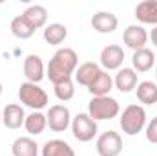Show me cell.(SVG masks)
<instances>
[{"label": "cell", "instance_id": "6da1fadb", "mask_svg": "<svg viewBox=\"0 0 157 156\" xmlns=\"http://www.w3.org/2000/svg\"><path fill=\"white\" fill-rule=\"evenodd\" d=\"M78 66V55L73 48H59L46 66V77L53 84L71 79Z\"/></svg>", "mask_w": 157, "mask_h": 156}, {"label": "cell", "instance_id": "7a4b0ae2", "mask_svg": "<svg viewBox=\"0 0 157 156\" xmlns=\"http://www.w3.org/2000/svg\"><path fill=\"white\" fill-rule=\"evenodd\" d=\"M146 110L143 105H128L119 117V125L124 134L128 136H137L146 129Z\"/></svg>", "mask_w": 157, "mask_h": 156}, {"label": "cell", "instance_id": "3957f363", "mask_svg": "<svg viewBox=\"0 0 157 156\" xmlns=\"http://www.w3.org/2000/svg\"><path fill=\"white\" fill-rule=\"evenodd\" d=\"M121 107L119 101L112 96H102V97H91L88 103V114L95 121H106L119 116Z\"/></svg>", "mask_w": 157, "mask_h": 156}, {"label": "cell", "instance_id": "277c9868", "mask_svg": "<svg viewBox=\"0 0 157 156\" xmlns=\"http://www.w3.org/2000/svg\"><path fill=\"white\" fill-rule=\"evenodd\" d=\"M18 99L31 110H42L44 107H48V101H49L48 92L40 84L28 83V81H24L18 86Z\"/></svg>", "mask_w": 157, "mask_h": 156}, {"label": "cell", "instance_id": "5b68a950", "mask_svg": "<svg viewBox=\"0 0 157 156\" xmlns=\"http://www.w3.org/2000/svg\"><path fill=\"white\" fill-rule=\"evenodd\" d=\"M97 132H99L97 121L91 119L88 112H78L75 117H71V134L77 142L88 143L97 136Z\"/></svg>", "mask_w": 157, "mask_h": 156}, {"label": "cell", "instance_id": "8992f818", "mask_svg": "<svg viewBox=\"0 0 157 156\" xmlns=\"http://www.w3.org/2000/svg\"><path fill=\"white\" fill-rule=\"evenodd\" d=\"M95 151L99 156H119L122 153V138L115 130L102 132L95 142Z\"/></svg>", "mask_w": 157, "mask_h": 156}, {"label": "cell", "instance_id": "52a82bcc", "mask_svg": "<svg viewBox=\"0 0 157 156\" xmlns=\"http://www.w3.org/2000/svg\"><path fill=\"white\" fill-rule=\"evenodd\" d=\"M48 127L53 132H64L68 127H71V112L66 105H53L48 110Z\"/></svg>", "mask_w": 157, "mask_h": 156}, {"label": "cell", "instance_id": "ba28073f", "mask_svg": "<svg viewBox=\"0 0 157 156\" xmlns=\"http://www.w3.org/2000/svg\"><path fill=\"white\" fill-rule=\"evenodd\" d=\"M101 66L104 68V72H112V70H121L122 63H124V50L119 44H108L101 50Z\"/></svg>", "mask_w": 157, "mask_h": 156}, {"label": "cell", "instance_id": "9c48e42d", "mask_svg": "<svg viewBox=\"0 0 157 156\" xmlns=\"http://www.w3.org/2000/svg\"><path fill=\"white\" fill-rule=\"evenodd\" d=\"M22 72H24V77H26L28 83L39 84L40 81L46 77V66H44V61L40 59V55H37V53H29V55L24 59Z\"/></svg>", "mask_w": 157, "mask_h": 156}, {"label": "cell", "instance_id": "30bf717a", "mask_svg": "<svg viewBox=\"0 0 157 156\" xmlns=\"http://www.w3.org/2000/svg\"><path fill=\"white\" fill-rule=\"evenodd\" d=\"M122 42L133 51L143 50L146 48V42H148V31L141 24H130L122 33Z\"/></svg>", "mask_w": 157, "mask_h": 156}, {"label": "cell", "instance_id": "8fae6325", "mask_svg": "<svg viewBox=\"0 0 157 156\" xmlns=\"http://www.w3.org/2000/svg\"><path fill=\"white\" fill-rule=\"evenodd\" d=\"M137 72L133 68H128V66H122L121 70H117L115 77H113V86L117 88L121 94H130L137 88L139 84V79H137Z\"/></svg>", "mask_w": 157, "mask_h": 156}, {"label": "cell", "instance_id": "7c38bea8", "mask_svg": "<svg viewBox=\"0 0 157 156\" xmlns=\"http://www.w3.org/2000/svg\"><path fill=\"white\" fill-rule=\"evenodd\" d=\"M117 26H119V18L112 11H97L91 17V28L97 33H102V35L113 33L117 30Z\"/></svg>", "mask_w": 157, "mask_h": 156}, {"label": "cell", "instance_id": "4fadbf2b", "mask_svg": "<svg viewBox=\"0 0 157 156\" xmlns=\"http://www.w3.org/2000/svg\"><path fill=\"white\" fill-rule=\"evenodd\" d=\"M24 121H26V112L24 109L18 105V103H9L6 105V109L2 110V123L11 129V130H17L20 127H24Z\"/></svg>", "mask_w": 157, "mask_h": 156}, {"label": "cell", "instance_id": "5bb4252c", "mask_svg": "<svg viewBox=\"0 0 157 156\" xmlns=\"http://www.w3.org/2000/svg\"><path fill=\"white\" fill-rule=\"evenodd\" d=\"M157 57L154 55V51L150 48H143V50H137L133 51L132 55V68L139 74H144L148 70H152L155 66Z\"/></svg>", "mask_w": 157, "mask_h": 156}, {"label": "cell", "instance_id": "9a60e30c", "mask_svg": "<svg viewBox=\"0 0 157 156\" xmlns=\"http://www.w3.org/2000/svg\"><path fill=\"white\" fill-rule=\"evenodd\" d=\"M102 72V68L97 64V63H91V61H88V63H82V64H78L77 70H75V81H77L80 86H90L95 79H97V76Z\"/></svg>", "mask_w": 157, "mask_h": 156}, {"label": "cell", "instance_id": "2e32d148", "mask_svg": "<svg viewBox=\"0 0 157 156\" xmlns=\"http://www.w3.org/2000/svg\"><path fill=\"white\" fill-rule=\"evenodd\" d=\"M135 18L141 24L157 26V0H143L135 6Z\"/></svg>", "mask_w": 157, "mask_h": 156}, {"label": "cell", "instance_id": "e0dca14e", "mask_svg": "<svg viewBox=\"0 0 157 156\" xmlns=\"http://www.w3.org/2000/svg\"><path fill=\"white\" fill-rule=\"evenodd\" d=\"M22 17H24L26 22L37 31L40 28H44L46 22H48V9H46L44 6H40V4H33V6H29V7L24 9Z\"/></svg>", "mask_w": 157, "mask_h": 156}, {"label": "cell", "instance_id": "ac0fdd59", "mask_svg": "<svg viewBox=\"0 0 157 156\" xmlns=\"http://www.w3.org/2000/svg\"><path fill=\"white\" fill-rule=\"evenodd\" d=\"M42 156H75V151L73 147L60 140V138H53V140H48L44 145H42V151H40Z\"/></svg>", "mask_w": 157, "mask_h": 156}, {"label": "cell", "instance_id": "d6986e66", "mask_svg": "<svg viewBox=\"0 0 157 156\" xmlns=\"http://www.w3.org/2000/svg\"><path fill=\"white\" fill-rule=\"evenodd\" d=\"M112 88H113V77L102 70L97 76V79L88 86V92L91 94V97H102V96H110Z\"/></svg>", "mask_w": 157, "mask_h": 156}, {"label": "cell", "instance_id": "ffe728a7", "mask_svg": "<svg viewBox=\"0 0 157 156\" xmlns=\"http://www.w3.org/2000/svg\"><path fill=\"white\" fill-rule=\"evenodd\" d=\"M44 40L49 44V46H59L62 44L64 40L68 39V28L60 22H53V24H48L44 28V33H42Z\"/></svg>", "mask_w": 157, "mask_h": 156}, {"label": "cell", "instance_id": "44dd1931", "mask_svg": "<svg viewBox=\"0 0 157 156\" xmlns=\"http://www.w3.org/2000/svg\"><path fill=\"white\" fill-rule=\"evenodd\" d=\"M13 156H39V145L29 136H20L11 145Z\"/></svg>", "mask_w": 157, "mask_h": 156}, {"label": "cell", "instance_id": "7402d4cb", "mask_svg": "<svg viewBox=\"0 0 157 156\" xmlns=\"http://www.w3.org/2000/svg\"><path fill=\"white\" fill-rule=\"evenodd\" d=\"M48 127V117L46 114H42L40 110H33L31 114L26 116V121H24V129L28 130L29 136H39L46 130Z\"/></svg>", "mask_w": 157, "mask_h": 156}, {"label": "cell", "instance_id": "603a6c76", "mask_svg": "<svg viewBox=\"0 0 157 156\" xmlns=\"http://www.w3.org/2000/svg\"><path fill=\"white\" fill-rule=\"evenodd\" d=\"M135 94H137V99L143 107L144 105H154V103H157V83L141 81L135 88Z\"/></svg>", "mask_w": 157, "mask_h": 156}, {"label": "cell", "instance_id": "cb8c5ba5", "mask_svg": "<svg viewBox=\"0 0 157 156\" xmlns=\"http://www.w3.org/2000/svg\"><path fill=\"white\" fill-rule=\"evenodd\" d=\"M9 30H11V33H13L17 39H20V40L31 39V37H33V33H35V30L26 22V18H24L22 15H17V17L11 20Z\"/></svg>", "mask_w": 157, "mask_h": 156}, {"label": "cell", "instance_id": "d4e9b609", "mask_svg": "<svg viewBox=\"0 0 157 156\" xmlns=\"http://www.w3.org/2000/svg\"><path fill=\"white\" fill-rule=\"evenodd\" d=\"M53 92H55V97L59 101H64L66 103V101L73 99V96H75V84H73L71 79H66L62 83L53 84Z\"/></svg>", "mask_w": 157, "mask_h": 156}, {"label": "cell", "instance_id": "484cf974", "mask_svg": "<svg viewBox=\"0 0 157 156\" xmlns=\"http://www.w3.org/2000/svg\"><path fill=\"white\" fill-rule=\"evenodd\" d=\"M144 134H146V140H148L150 143L157 145V116L152 117V121H148V123H146Z\"/></svg>", "mask_w": 157, "mask_h": 156}, {"label": "cell", "instance_id": "4316f807", "mask_svg": "<svg viewBox=\"0 0 157 156\" xmlns=\"http://www.w3.org/2000/svg\"><path fill=\"white\" fill-rule=\"evenodd\" d=\"M148 39L152 40V44L157 48V26H154V28H152V33L148 35Z\"/></svg>", "mask_w": 157, "mask_h": 156}, {"label": "cell", "instance_id": "83f0119b", "mask_svg": "<svg viewBox=\"0 0 157 156\" xmlns=\"http://www.w3.org/2000/svg\"><path fill=\"white\" fill-rule=\"evenodd\" d=\"M155 79H157V61H155Z\"/></svg>", "mask_w": 157, "mask_h": 156}, {"label": "cell", "instance_id": "f1b7e54d", "mask_svg": "<svg viewBox=\"0 0 157 156\" xmlns=\"http://www.w3.org/2000/svg\"><path fill=\"white\" fill-rule=\"evenodd\" d=\"M2 88H4V86H2V83H0V96H2Z\"/></svg>", "mask_w": 157, "mask_h": 156}, {"label": "cell", "instance_id": "f546056e", "mask_svg": "<svg viewBox=\"0 0 157 156\" xmlns=\"http://www.w3.org/2000/svg\"><path fill=\"white\" fill-rule=\"evenodd\" d=\"M0 123H2V110H0Z\"/></svg>", "mask_w": 157, "mask_h": 156}]
</instances>
